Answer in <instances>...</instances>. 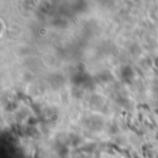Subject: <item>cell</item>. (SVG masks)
Wrapping results in <instances>:
<instances>
[{"label": "cell", "instance_id": "cell-3", "mask_svg": "<svg viewBox=\"0 0 158 158\" xmlns=\"http://www.w3.org/2000/svg\"><path fill=\"white\" fill-rule=\"evenodd\" d=\"M154 113L157 114V115H158V109H154Z\"/></svg>", "mask_w": 158, "mask_h": 158}, {"label": "cell", "instance_id": "cell-1", "mask_svg": "<svg viewBox=\"0 0 158 158\" xmlns=\"http://www.w3.org/2000/svg\"><path fill=\"white\" fill-rule=\"evenodd\" d=\"M140 107H143V108H145V109H147V110H150V107H149L148 105H139V106H138V108H140Z\"/></svg>", "mask_w": 158, "mask_h": 158}, {"label": "cell", "instance_id": "cell-2", "mask_svg": "<svg viewBox=\"0 0 158 158\" xmlns=\"http://www.w3.org/2000/svg\"><path fill=\"white\" fill-rule=\"evenodd\" d=\"M139 119H140V121L143 120V116H141V114H140V115H139Z\"/></svg>", "mask_w": 158, "mask_h": 158}]
</instances>
